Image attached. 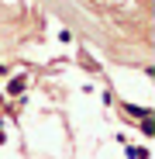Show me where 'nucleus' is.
<instances>
[{
	"label": "nucleus",
	"mask_w": 155,
	"mask_h": 159,
	"mask_svg": "<svg viewBox=\"0 0 155 159\" xmlns=\"http://www.w3.org/2000/svg\"><path fill=\"white\" fill-rule=\"evenodd\" d=\"M7 90H11L14 97H17V93H24V80H21V76H17V80H11V87H7Z\"/></svg>",
	"instance_id": "1"
},
{
	"label": "nucleus",
	"mask_w": 155,
	"mask_h": 159,
	"mask_svg": "<svg viewBox=\"0 0 155 159\" xmlns=\"http://www.w3.org/2000/svg\"><path fill=\"white\" fill-rule=\"evenodd\" d=\"M127 156H131V159H148V152L145 149H135V145H127Z\"/></svg>",
	"instance_id": "2"
},
{
	"label": "nucleus",
	"mask_w": 155,
	"mask_h": 159,
	"mask_svg": "<svg viewBox=\"0 0 155 159\" xmlns=\"http://www.w3.org/2000/svg\"><path fill=\"white\" fill-rule=\"evenodd\" d=\"M141 135H155V125H152L148 118H145V125H141Z\"/></svg>",
	"instance_id": "3"
}]
</instances>
